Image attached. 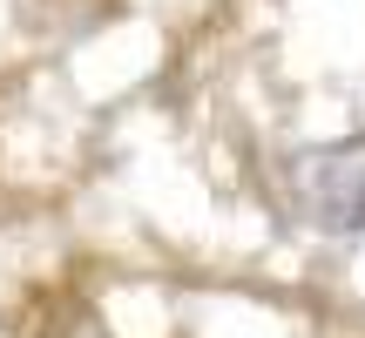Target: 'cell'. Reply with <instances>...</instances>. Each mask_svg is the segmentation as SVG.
<instances>
[{
	"mask_svg": "<svg viewBox=\"0 0 365 338\" xmlns=\"http://www.w3.org/2000/svg\"><path fill=\"white\" fill-rule=\"evenodd\" d=\"M277 183H284V203L304 230H325V237H359L365 230V135L291 149Z\"/></svg>",
	"mask_w": 365,
	"mask_h": 338,
	"instance_id": "6da1fadb",
	"label": "cell"
}]
</instances>
